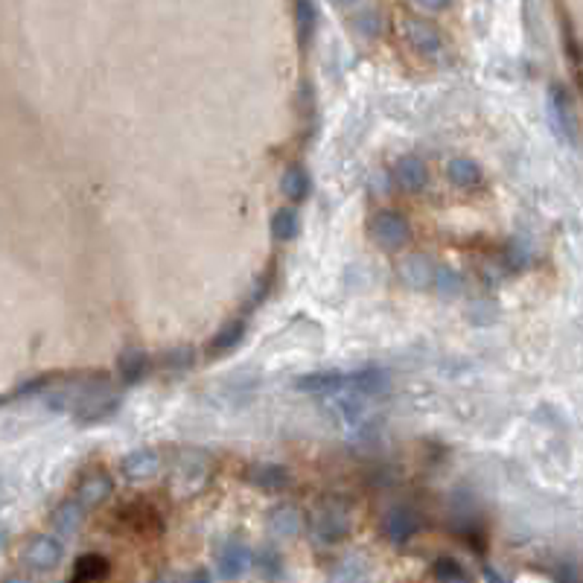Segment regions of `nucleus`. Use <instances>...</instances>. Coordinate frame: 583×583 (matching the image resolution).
Wrapping results in <instances>:
<instances>
[{"instance_id":"393cba45","label":"nucleus","mask_w":583,"mask_h":583,"mask_svg":"<svg viewBox=\"0 0 583 583\" xmlns=\"http://www.w3.org/2000/svg\"><path fill=\"white\" fill-rule=\"evenodd\" d=\"M280 190L289 201H304L310 196V173H306L301 164L286 166L280 175Z\"/></svg>"},{"instance_id":"7ed1b4c3","label":"nucleus","mask_w":583,"mask_h":583,"mask_svg":"<svg viewBox=\"0 0 583 583\" xmlns=\"http://www.w3.org/2000/svg\"><path fill=\"white\" fill-rule=\"evenodd\" d=\"M310 534L315 539V546H338L344 543L350 534V511L342 499L336 496H324L318 499L310 511Z\"/></svg>"},{"instance_id":"9b49d317","label":"nucleus","mask_w":583,"mask_h":583,"mask_svg":"<svg viewBox=\"0 0 583 583\" xmlns=\"http://www.w3.org/2000/svg\"><path fill=\"white\" fill-rule=\"evenodd\" d=\"M246 482L251 487H257L263 493H280L292 484V473L286 464H274V461H257L246 470Z\"/></svg>"},{"instance_id":"b1692460","label":"nucleus","mask_w":583,"mask_h":583,"mask_svg":"<svg viewBox=\"0 0 583 583\" xmlns=\"http://www.w3.org/2000/svg\"><path fill=\"white\" fill-rule=\"evenodd\" d=\"M368 580V560L362 555H344L330 569V583H365Z\"/></svg>"},{"instance_id":"7c9ffc66","label":"nucleus","mask_w":583,"mask_h":583,"mask_svg":"<svg viewBox=\"0 0 583 583\" xmlns=\"http://www.w3.org/2000/svg\"><path fill=\"white\" fill-rule=\"evenodd\" d=\"M161 368L166 370V374H173V377H182L187 374L190 368H193V347H173V350H166V353L161 356Z\"/></svg>"},{"instance_id":"2eb2a0df","label":"nucleus","mask_w":583,"mask_h":583,"mask_svg":"<svg viewBox=\"0 0 583 583\" xmlns=\"http://www.w3.org/2000/svg\"><path fill=\"white\" fill-rule=\"evenodd\" d=\"M150 374V353L143 347H123L117 356V377L123 385H134Z\"/></svg>"},{"instance_id":"c85d7f7f","label":"nucleus","mask_w":583,"mask_h":583,"mask_svg":"<svg viewBox=\"0 0 583 583\" xmlns=\"http://www.w3.org/2000/svg\"><path fill=\"white\" fill-rule=\"evenodd\" d=\"M301 231V219L295 207H278L271 216V237L278 242H292Z\"/></svg>"},{"instance_id":"4be33fe9","label":"nucleus","mask_w":583,"mask_h":583,"mask_svg":"<svg viewBox=\"0 0 583 583\" xmlns=\"http://www.w3.org/2000/svg\"><path fill=\"white\" fill-rule=\"evenodd\" d=\"M295 33H298V45L301 50H310L315 33H318V6L310 0H301L295 4Z\"/></svg>"},{"instance_id":"20e7f679","label":"nucleus","mask_w":583,"mask_h":583,"mask_svg":"<svg viewBox=\"0 0 583 583\" xmlns=\"http://www.w3.org/2000/svg\"><path fill=\"white\" fill-rule=\"evenodd\" d=\"M210 479V458L198 449H184L178 464L173 466V493L178 499H190L205 490Z\"/></svg>"},{"instance_id":"f3484780","label":"nucleus","mask_w":583,"mask_h":583,"mask_svg":"<svg viewBox=\"0 0 583 583\" xmlns=\"http://www.w3.org/2000/svg\"><path fill=\"white\" fill-rule=\"evenodd\" d=\"M394 182L400 184V190H406V193H420L429 182V169L417 155H402L394 164Z\"/></svg>"},{"instance_id":"1a4fd4ad","label":"nucleus","mask_w":583,"mask_h":583,"mask_svg":"<svg viewBox=\"0 0 583 583\" xmlns=\"http://www.w3.org/2000/svg\"><path fill=\"white\" fill-rule=\"evenodd\" d=\"M402 33H406L409 45L415 47L420 56L434 59V56H441V53H443V38L438 33V27H434L429 18L406 15V18H402Z\"/></svg>"},{"instance_id":"e433bc0d","label":"nucleus","mask_w":583,"mask_h":583,"mask_svg":"<svg viewBox=\"0 0 583 583\" xmlns=\"http://www.w3.org/2000/svg\"><path fill=\"white\" fill-rule=\"evenodd\" d=\"M184 583H214V580H210V571L207 569H196Z\"/></svg>"},{"instance_id":"f03ea898","label":"nucleus","mask_w":583,"mask_h":583,"mask_svg":"<svg viewBox=\"0 0 583 583\" xmlns=\"http://www.w3.org/2000/svg\"><path fill=\"white\" fill-rule=\"evenodd\" d=\"M391 379L383 368H359V370H312V374L295 379V388L315 397H377L385 394Z\"/></svg>"},{"instance_id":"72a5a7b5","label":"nucleus","mask_w":583,"mask_h":583,"mask_svg":"<svg viewBox=\"0 0 583 583\" xmlns=\"http://www.w3.org/2000/svg\"><path fill=\"white\" fill-rule=\"evenodd\" d=\"M434 283H438V292L441 295H447V298H452V295H458L461 292V274L458 271H452V269H438V278H434Z\"/></svg>"},{"instance_id":"f8f14e48","label":"nucleus","mask_w":583,"mask_h":583,"mask_svg":"<svg viewBox=\"0 0 583 583\" xmlns=\"http://www.w3.org/2000/svg\"><path fill=\"white\" fill-rule=\"evenodd\" d=\"M120 473H123V479L132 482V484L150 482V479H155L158 473H161V455H158L155 449H146V447L134 449L129 455H123Z\"/></svg>"},{"instance_id":"5701e85b","label":"nucleus","mask_w":583,"mask_h":583,"mask_svg":"<svg viewBox=\"0 0 583 583\" xmlns=\"http://www.w3.org/2000/svg\"><path fill=\"white\" fill-rule=\"evenodd\" d=\"M254 569H257V575L266 583H280L286 578L283 557L274 546H263V548L254 551Z\"/></svg>"},{"instance_id":"2f4dec72","label":"nucleus","mask_w":583,"mask_h":583,"mask_svg":"<svg viewBox=\"0 0 583 583\" xmlns=\"http://www.w3.org/2000/svg\"><path fill=\"white\" fill-rule=\"evenodd\" d=\"M271 283H274V278H271V269L269 271H263V274H257L254 278V286H251V292H248V298H246V312H254L257 306L269 298V292H271Z\"/></svg>"},{"instance_id":"423d86ee","label":"nucleus","mask_w":583,"mask_h":583,"mask_svg":"<svg viewBox=\"0 0 583 583\" xmlns=\"http://www.w3.org/2000/svg\"><path fill=\"white\" fill-rule=\"evenodd\" d=\"M368 228L377 246L385 251H400L411 239V222L397 210H379Z\"/></svg>"},{"instance_id":"6ab92c4d","label":"nucleus","mask_w":583,"mask_h":583,"mask_svg":"<svg viewBox=\"0 0 583 583\" xmlns=\"http://www.w3.org/2000/svg\"><path fill=\"white\" fill-rule=\"evenodd\" d=\"M242 338H246V324H242V321L222 324V330L207 342V359H210V362H216V359L231 356L233 350L242 344Z\"/></svg>"},{"instance_id":"a211bd4d","label":"nucleus","mask_w":583,"mask_h":583,"mask_svg":"<svg viewBox=\"0 0 583 583\" xmlns=\"http://www.w3.org/2000/svg\"><path fill=\"white\" fill-rule=\"evenodd\" d=\"M400 278L406 286H411V289H426V286H432L434 278H438V269L432 266V260L426 254H409V257L400 263Z\"/></svg>"},{"instance_id":"bb28decb","label":"nucleus","mask_w":583,"mask_h":583,"mask_svg":"<svg viewBox=\"0 0 583 583\" xmlns=\"http://www.w3.org/2000/svg\"><path fill=\"white\" fill-rule=\"evenodd\" d=\"M447 175L455 187H479L482 184V166L473 158H452L447 166Z\"/></svg>"},{"instance_id":"f257e3e1","label":"nucleus","mask_w":583,"mask_h":583,"mask_svg":"<svg viewBox=\"0 0 583 583\" xmlns=\"http://www.w3.org/2000/svg\"><path fill=\"white\" fill-rule=\"evenodd\" d=\"M120 402L123 394L105 374L68 377V383L59 391H47V406L53 411H70L79 423L109 420L120 409Z\"/></svg>"},{"instance_id":"39448f33","label":"nucleus","mask_w":583,"mask_h":583,"mask_svg":"<svg viewBox=\"0 0 583 583\" xmlns=\"http://www.w3.org/2000/svg\"><path fill=\"white\" fill-rule=\"evenodd\" d=\"M548 120H551V129L566 141L569 146L578 143V114H575V102H571V93L566 85L560 82H551L548 85Z\"/></svg>"},{"instance_id":"aec40b11","label":"nucleus","mask_w":583,"mask_h":583,"mask_svg":"<svg viewBox=\"0 0 583 583\" xmlns=\"http://www.w3.org/2000/svg\"><path fill=\"white\" fill-rule=\"evenodd\" d=\"M109 575H111L109 557L97 555V551H91V555L77 557V563H73V580L70 583H102Z\"/></svg>"},{"instance_id":"a878e982","label":"nucleus","mask_w":583,"mask_h":583,"mask_svg":"<svg viewBox=\"0 0 583 583\" xmlns=\"http://www.w3.org/2000/svg\"><path fill=\"white\" fill-rule=\"evenodd\" d=\"M82 519H85V507L77 499L61 502L59 511L53 514V531L61 534V537H73L82 528Z\"/></svg>"},{"instance_id":"412c9836","label":"nucleus","mask_w":583,"mask_h":583,"mask_svg":"<svg viewBox=\"0 0 583 583\" xmlns=\"http://www.w3.org/2000/svg\"><path fill=\"white\" fill-rule=\"evenodd\" d=\"M266 525L278 539H292L301 528V516H298V511H295V505L283 502V505H274L269 511Z\"/></svg>"},{"instance_id":"c9c22d12","label":"nucleus","mask_w":583,"mask_h":583,"mask_svg":"<svg viewBox=\"0 0 583 583\" xmlns=\"http://www.w3.org/2000/svg\"><path fill=\"white\" fill-rule=\"evenodd\" d=\"M555 578H557V583H580L578 575H575V569H571V566H560Z\"/></svg>"},{"instance_id":"0eeeda50","label":"nucleus","mask_w":583,"mask_h":583,"mask_svg":"<svg viewBox=\"0 0 583 583\" xmlns=\"http://www.w3.org/2000/svg\"><path fill=\"white\" fill-rule=\"evenodd\" d=\"M61 560H65V546H61V539L53 537V534L33 537L24 546V551H20V563H24L27 569H33V571H41V575H45V571L59 569Z\"/></svg>"},{"instance_id":"473e14b6","label":"nucleus","mask_w":583,"mask_h":583,"mask_svg":"<svg viewBox=\"0 0 583 583\" xmlns=\"http://www.w3.org/2000/svg\"><path fill=\"white\" fill-rule=\"evenodd\" d=\"M298 114H301L310 126H315L318 105H315V91H312L310 82H301V85H298Z\"/></svg>"},{"instance_id":"4468645a","label":"nucleus","mask_w":583,"mask_h":583,"mask_svg":"<svg viewBox=\"0 0 583 583\" xmlns=\"http://www.w3.org/2000/svg\"><path fill=\"white\" fill-rule=\"evenodd\" d=\"M342 9L350 15V27L356 29L359 38H379V33H383V12H379L377 4H347Z\"/></svg>"},{"instance_id":"f704fd0d","label":"nucleus","mask_w":583,"mask_h":583,"mask_svg":"<svg viewBox=\"0 0 583 583\" xmlns=\"http://www.w3.org/2000/svg\"><path fill=\"white\" fill-rule=\"evenodd\" d=\"M482 571H484V580H487V583H511V580H507V578H505L502 571L496 569L493 563H484V569H482Z\"/></svg>"},{"instance_id":"ddd939ff","label":"nucleus","mask_w":583,"mask_h":583,"mask_svg":"<svg viewBox=\"0 0 583 583\" xmlns=\"http://www.w3.org/2000/svg\"><path fill=\"white\" fill-rule=\"evenodd\" d=\"M114 493V479L105 470H93L88 473L77 487V502L85 507V511H93L109 502V496Z\"/></svg>"},{"instance_id":"cd10ccee","label":"nucleus","mask_w":583,"mask_h":583,"mask_svg":"<svg viewBox=\"0 0 583 583\" xmlns=\"http://www.w3.org/2000/svg\"><path fill=\"white\" fill-rule=\"evenodd\" d=\"M56 379H59L56 374H41V377L27 379V383H20L12 391H6V394H4V406H12V402H18V400H29V397H36V394H47Z\"/></svg>"},{"instance_id":"dca6fc26","label":"nucleus","mask_w":583,"mask_h":583,"mask_svg":"<svg viewBox=\"0 0 583 583\" xmlns=\"http://www.w3.org/2000/svg\"><path fill=\"white\" fill-rule=\"evenodd\" d=\"M557 15H560V38H563V53H566L569 65H571V70H575V77H578L580 88H583V41L578 36L575 24H571L569 9L557 6Z\"/></svg>"},{"instance_id":"c756f323","label":"nucleus","mask_w":583,"mask_h":583,"mask_svg":"<svg viewBox=\"0 0 583 583\" xmlns=\"http://www.w3.org/2000/svg\"><path fill=\"white\" fill-rule=\"evenodd\" d=\"M432 575H434V580H438V583H473L470 571H466V569L458 563V560H452V557L434 560Z\"/></svg>"},{"instance_id":"4c0bfd02","label":"nucleus","mask_w":583,"mask_h":583,"mask_svg":"<svg viewBox=\"0 0 583 583\" xmlns=\"http://www.w3.org/2000/svg\"><path fill=\"white\" fill-rule=\"evenodd\" d=\"M4 583H29V580H24V578H20V575H9V578H6Z\"/></svg>"},{"instance_id":"6e6552de","label":"nucleus","mask_w":583,"mask_h":583,"mask_svg":"<svg viewBox=\"0 0 583 583\" xmlns=\"http://www.w3.org/2000/svg\"><path fill=\"white\" fill-rule=\"evenodd\" d=\"M417 531H420V516L415 507H409V505H394L383 516V522H379V534H383L385 543L391 546H409L411 539L417 537Z\"/></svg>"},{"instance_id":"9d476101","label":"nucleus","mask_w":583,"mask_h":583,"mask_svg":"<svg viewBox=\"0 0 583 583\" xmlns=\"http://www.w3.org/2000/svg\"><path fill=\"white\" fill-rule=\"evenodd\" d=\"M216 566H219V575L225 580H239L254 566V551L242 537H231L225 539V546L219 548Z\"/></svg>"}]
</instances>
